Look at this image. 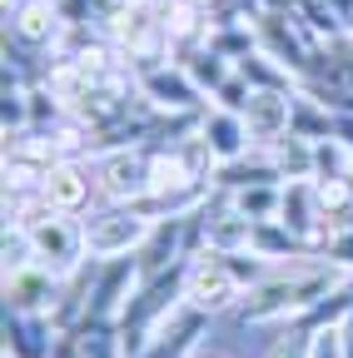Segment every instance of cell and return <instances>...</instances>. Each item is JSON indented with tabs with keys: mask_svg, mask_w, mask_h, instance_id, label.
Listing matches in <instances>:
<instances>
[{
	"mask_svg": "<svg viewBox=\"0 0 353 358\" xmlns=\"http://www.w3.org/2000/svg\"><path fill=\"white\" fill-rule=\"evenodd\" d=\"M343 279H348V268H338L324 254H308V259H294V264H274V268H264L259 284L244 289L239 319L244 324H298Z\"/></svg>",
	"mask_w": 353,
	"mask_h": 358,
	"instance_id": "obj_1",
	"label": "cell"
},
{
	"mask_svg": "<svg viewBox=\"0 0 353 358\" xmlns=\"http://www.w3.org/2000/svg\"><path fill=\"white\" fill-rule=\"evenodd\" d=\"M20 234L30 244V259L40 268H50L55 279H75L85 268V259H90V249H85V219H75V214L45 209L40 219H30Z\"/></svg>",
	"mask_w": 353,
	"mask_h": 358,
	"instance_id": "obj_2",
	"label": "cell"
},
{
	"mask_svg": "<svg viewBox=\"0 0 353 358\" xmlns=\"http://www.w3.org/2000/svg\"><path fill=\"white\" fill-rule=\"evenodd\" d=\"M154 229V219L140 209V204H105V209H90L85 214V249L90 259H129L140 254L145 239Z\"/></svg>",
	"mask_w": 353,
	"mask_h": 358,
	"instance_id": "obj_3",
	"label": "cell"
},
{
	"mask_svg": "<svg viewBox=\"0 0 353 358\" xmlns=\"http://www.w3.org/2000/svg\"><path fill=\"white\" fill-rule=\"evenodd\" d=\"M135 95H140L154 115H169V120L204 115V105H209V95L194 85V75H189L180 60H150V65H140Z\"/></svg>",
	"mask_w": 353,
	"mask_h": 358,
	"instance_id": "obj_4",
	"label": "cell"
},
{
	"mask_svg": "<svg viewBox=\"0 0 353 358\" xmlns=\"http://www.w3.org/2000/svg\"><path fill=\"white\" fill-rule=\"evenodd\" d=\"M244 279L234 274V264L224 254H194L185 264V303H194L199 313H229L244 303Z\"/></svg>",
	"mask_w": 353,
	"mask_h": 358,
	"instance_id": "obj_5",
	"label": "cell"
},
{
	"mask_svg": "<svg viewBox=\"0 0 353 358\" xmlns=\"http://www.w3.org/2000/svg\"><path fill=\"white\" fill-rule=\"evenodd\" d=\"M140 284H145V274H140L135 254H129V259H100L95 274H90V313H85V319L120 329V319H124L129 299L140 294Z\"/></svg>",
	"mask_w": 353,
	"mask_h": 358,
	"instance_id": "obj_6",
	"label": "cell"
},
{
	"mask_svg": "<svg viewBox=\"0 0 353 358\" xmlns=\"http://www.w3.org/2000/svg\"><path fill=\"white\" fill-rule=\"evenodd\" d=\"M70 35V15L55 0H15L6 10V40L15 50H60Z\"/></svg>",
	"mask_w": 353,
	"mask_h": 358,
	"instance_id": "obj_7",
	"label": "cell"
},
{
	"mask_svg": "<svg viewBox=\"0 0 353 358\" xmlns=\"http://www.w3.org/2000/svg\"><path fill=\"white\" fill-rule=\"evenodd\" d=\"M209 329V313H199L194 303H180L174 313L145 334V343L129 353V358H199V338Z\"/></svg>",
	"mask_w": 353,
	"mask_h": 358,
	"instance_id": "obj_8",
	"label": "cell"
},
{
	"mask_svg": "<svg viewBox=\"0 0 353 358\" xmlns=\"http://www.w3.org/2000/svg\"><path fill=\"white\" fill-rule=\"evenodd\" d=\"M100 194L105 204H140L150 194V155L140 145H120V150H105L100 164Z\"/></svg>",
	"mask_w": 353,
	"mask_h": 358,
	"instance_id": "obj_9",
	"label": "cell"
},
{
	"mask_svg": "<svg viewBox=\"0 0 353 358\" xmlns=\"http://www.w3.org/2000/svg\"><path fill=\"white\" fill-rule=\"evenodd\" d=\"M95 194H100V174H90L80 159H60L45 174V185H40V199L55 214H75V219H85L95 209Z\"/></svg>",
	"mask_w": 353,
	"mask_h": 358,
	"instance_id": "obj_10",
	"label": "cell"
},
{
	"mask_svg": "<svg viewBox=\"0 0 353 358\" xmlns=\"http://www.w3.org/2000/svg\"><path fill=\"white\" fill-rule=\"evenodd\" d=\"M244 124L254 150H274L284 134H294V90H254L244 105Z\"/></svg>",
	"mask_w": 353,
	"mask_h": 358,
	"instance_id": "obj_11",
	"label": "cell"
},
{
	"mask_svg": "<svg viewBox=\"0 0 353 358\" xmlns=\"http://www.w3.org/2000/svg\"><path fill=\"white\" fill-rule=\"evenodd\" d=\"M65 294V279H55L50 268H40L35 259L25 268H10L6 274V308H20V313H55Z\"/></svg>",
	"mask_w": 353,
	"mask_h": 358,
	"instance_id": "obj_12",
	"label": "cell"
},
{
	"mask_svg": "<svg viewBox=\"0 0 353 358\" xmlns=\"http://www.w3.org/2000/svg\"><path fill=\"white\" fill-rule=\"evenodd\" d=\"M60 329L50 313H20L6 308V358H55Z\"/></svg>",
	"mask_w": 353,
	"mask_h": 358,
	"instance_id": "obj_13",
	"label": "cell"
},
{
	"mask_svg": "<svg viewBox=\"0 0 353 358\" xmlns=\"http://www.w3.org/2000/svg\"><path fill=\"white\" fill-rule=\"evenodd\" d=\"M199 134L209 140V150H214V159H219V164H229V159H239V155H249V150H254L249 124H244V115H239V110L204 105V115H199Z\"/></svg>",
	"mask_w": 353,
	"mask_h": 358,
	"instance_id": "obj_14",
	"label": "cell"
},
{
	"mask_svg": "<svg viewBox=\"0 0 353 358\" xmlns=\"http://www.w3.org/2000/svg\"><path fill=\"white\" fill-rule=\"evenodd\" d=\"M269 179H279L269 150H249V155H239V159H229V164L214 169V189L219 194H234L244 185H269ZM279 185H284V179H279Z\"/></svg>",
	"mask_w": 353,
	"mask_h": 358,
	"instance_id": "obj_15",
	"label": "cell"
},
{
	"mask_svg": "<svg viewBox=\"0 0 353 358\" xmlns=\"http://www.w3.org/2000/svg\"><path fill=\"white\" fill-rule=\"evenodd\" d=\"M249 254L254 259H264V264H294V259H308V249L289 234V224L284 219H259L254 224V244H249Z\"/></svg>",
	"mask_w": 353,
	"mask_h": 358,
	"instance_id": "obj_16",
	"label": "cell"
},
{
	"mask_svg": "<svg viewBox=\"0 0 353 358\" xmlns=\"http://www.w3.org/2000/svg\"><path fill=\"white\" fill-rule=\"evenodd\" d=\"M333 124H338L333 105L314 100L308 90H294V134H298V140H329Z\"/></svg>",
	"mask_w": 353,
	"mask_h": 358,
	"instance_id": "obj_17",
	"label": "cell"
},
{
	"mask_svg": "<svg viewBox=\"0 0 353 358\" xmlns=\"http://www.w3.org/2000/svg\"><path fill=\"white\" fill-rule=\"evenodd\" d=\"M234 70H239L254 90H298V75H294V70H284L274 55H264L259 45H254L244 60H234Z\"/></svg>",
	"mask_w": 353,
	"mask_h": 358,
	"instance_id": "obj_18",
	"label": "cell"
},
{
	"mask_svg": "<svg viewBox=\"0 0 353 358\" xmlns=\"http://www.w3.org/2000/svg\"><path fill=\"white\" fill-rule=\"evenodd\" d=\"M279 179L289 185V179H314V140H298V134H284V140L269 150Z\"/></svg>",
	"mask_w": 353,
	"mask_h": 358,
	"instance_id": "obj_19",
	"label": "cell"
},
{
	"mask_svg": "<svg viewBox=\"0 0 353 358\" xmlns=\"http://www.w3.org/2000/svg\"><path fill=\"white\" fill-rule=\"evenodd\" d=\"M324 179H353V145L329 134V140H314V185Z\"/></svg>",
	"mask_w": 353,
	"mask_h": 358,
	"instance_id": "obj_20",
	"label": "cell"
},
{
	"mask_svg": "<svg viewBox=\"0 0 353 358\" xmlns=\"http://www.w3.org/2000/svg\"><path fill=\"white\" fill-rule=\"evenodd\" d=\"M229 204H234L239 214H249L254 224H259V219H279L284 185H279V179H269V185H244V189H234V194H229Z\"/></svg>",
	"mask_w": 353,
	"mask_h": 358,
	"instance_id": "obj_21",
	"label": "cell"
},
{
	"mask_svg": "<svg viewBox=\"0 0 353 358\" xmlns=\"http://www.w3.org/2000/svg\"><path fill=\"white\" fill-rule=\"evenodd\" d=\"M180 65H185V70L194 75V85L204 90L209 100H214V90H219V85H224V80L234 75V60H224L219 50H209V45H204V50H194L189 60H180Z\"/></svg>",
	"mask_w": 353,
	"mask_h": 358,
	"instance_id": "obj_22",
	"label": "cell"
},
{
	"mask_svg": "<svg viewBox=\"0 0 353 358\" xmlns=\"http://www.w3.org/2000/svg\"><path fill=\"white\" fill-rule=\"evenodd\" d=\"M264 358H308V329L298 324H284V334L264 348Z\"/></svg>",
	"mask_w": 353,
	"mask_h": 358,
	"instance_id": "obj_23",
	"label": "cell"
},
{
	"mask_svg": "<svg viewBox=\"0 0 353 358\" xmlns=\"http://www.w3.org/2000/svg\"><path fill=\"white\" fill-rule=\"evenodd\" d=\"M249 95H254V85H249V80H244V75L234 70V75H229L224 85H219V90H214V100H209V105H219V110H239V115H244V105H249Z\"/></svg>",
	"mask_w": 353,
	"mask_h": 358,
	"instance_id": "obj_24",
	"label": "cell"
},
{
	"mask_svg": "<svg viewBox=\"0 0 353 358\" xmlns=\"http://www.w3.org/2000/svg\"><path fill=\"white\" fill-rule=\"evenodd\" d=\"M308 358H343V334L338 329H314L308 334Z\"/></svg>",
	"mask_w": 353,
	"mask_h": 358,
	"instance_id": "obj_25",
	"label": "cell"
},
{
	"mask_svg": "<svg viewBox=\"0 0 353 358\" xmlns=\"http://www.w3.org/2000/svg\"><path fill=\"white\" fill-rule=\"evenodd\" d=\"M324 259H333L338 268H348V274H353V229H338V234L324 244Z\"/></svg>",
	"mask_w": 353,
	"mask_h": 358,
	"instance_id": "obj_26",
	"label": "cell"
},
{
	"mask_svg": "<svg viewBox=\"0 0 353 358\" xmlns=\"http://www.w3.org/2000/svg\"><path fill=\"white\" fill-rule=\"evenodd\" d=\"M338 334H343V358H353V313L338 324Z\"/></svg>",
	"mask_w": 353,
	"mask_h": 358,
	"instance_id": "obj_27",
	"label": "cell"
},
{
	"mask_svg": "<svg viewBox=\"0 0 353 358\" xmlns=\"http://www.w3.org/2000/svg\"><path fill=\"white\" fill-rule=\"evenodd\" d=\"M199 358H229V353H199Z\"/></svg>",
	"mask_w": 353,
	"mask_h": 358,
	"instance_id": "obj_28",
	"label": "cell"
}]
</instances>
